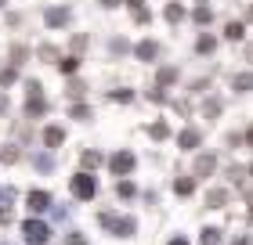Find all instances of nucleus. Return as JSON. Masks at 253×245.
Segmentation results:
<instances>
[{
	"mask_svg": "<svg viewBox=\"0 0 253 245\" xmlns=\"http://www.w3.org/2000/svg\"><path fill=\"white\" fill-rule=\"evenodd\" d=\"M69 115H73V119H80V123H87V119H90V108H87V105H73V108H69Z\"/></svg>",
	"mask_w": 253,
	"mask_h": 245,
	"instance_id": "obj_22",
	"label": "nucleus"
},
{
	"mask_svg": "<svg viewBox=\"0 0 253 245\" xmlns=\"http://www.w3.org/2000/svg\"><path fill=\"white\" fill-rule=\"evenodd\" d=\"M224 36H228V40H243V36H246V26H243V22H228V26H224Z\"/></svg>",
	"mask_w": 253,
	"mask_h": 245,
	"instance_id": "obj_14",
	"label": "nucleus"
},
{
	"mask_svg": "<svg viewBox=\"0 0 253 245\" xmlns=\"http://www.w3.org/2000/svg\"><path fill=\"white\" fill-rule=\"evenodd\" d=\"M148 137H152V141H163V137H170V126L159 119V123H152L148 126Z\"/></svg>",
	"mask_w": 253,
	"mask_h": 245,
	"instance_id": "obj_16",
	"label": "nucleus"
},
{
	"mask_svg": "<svg viewBox=\"0 0 253 245\" xmlns=\"http://www.w3.org/2000/svg\"><path fill=\"white\" fill-rule=\"evenodd\" d=\"M26 54H29L26 47H15V51H11V58H15V65H18V62H22V58H26Z\"/></svg>",
	"mask_w": 253,
	"mask_h": 245,
	"instance_id": "obj_32",
	"label": "nucleus"
},
{
	"mask_svg": "<svg viewBox=\"0 0 253 245\" xmlns=\"http://www.w3.org/2000/svg\"><path fill=\"white\" fill-rule=\"evenodd\" d=\"M163 15H167V22H170V26H177V22L185 18V7H181V4H167V11H163Z\"/></svg>",
	"mask_w": 253,
	"mask_h": 245,
	"instance_id": "obj_18",
	"label": "nucleus"
},
{
	"mask_svg": "<svg viewBox=\"0 0 253 245\" xmlns=\"http://www.w3.org/2000/svg\"><path fill=\"white\" fill-rule=\"evenodd\" d=\"M76 69H80V58H76V54H65V58H58V72H65V76H76Z\"/></svg>",
	"mask_w": 253,
	"mask_h": 245,
	"instance_id": "obj_12",
	"label": "nucleus"
},
{
	"mask_svg": "<svg viewBox=\"0 0 253 245\" xmlns=\"http://www.w3.org/2000/svg\"><path fill=\"white\" fill-rule=\"evenodd\" d=\"M4 4H7V0H0V7H4Z\"/></svg>",
	"mask_w": 253,
	"mask_h": 245,
	"instance_id": "obj_38",
	"label": "nucleus"
},
{
	"mask_svg": "<svg viewBox=\"0 0 253 245\" xmlns=\"http://www.w3.org/2000/svg\"><path fill=\"white\" fill-rule=\"evenodd\" d=\"M224 202H228V191H221V188L206 191V206H210V209H224Z\"/></svg>",
	"mask_w": 253,
	"mask_h": 245,
	"instance_id": "obj_13",
	"label": "nucleus"
},
{
	"mask_svg": "<svg viewBox=\"0 0 253 245\" xmlns=\"http://www.w3.org/2000/svg\"><path fill=\"white\" fill-rule=\"evenodd\" d=\"M199 141H203V134L195 130V126H188V130H181V137H177V148H199Z\"/></svg>",
	"mask_w": 253,
	"mask_h": 245,
	"instance_id": "obj_10",
	"label": "nucleus"
},
{
	"mask_svg": "<svg viewBox=\"0 0 253 245\" xmlns=\"http://www.w3.org/2000/svg\"><path fill=\"white\" fill-rule=\"evenodd\" d=\"M116 195H120V198H130V195H134V184H130V180H116Z\"/></svg>",
	"mask_w": 253,
	"mask_h": 245,
	"instance_id": "obj_26",
	"label": "nucleus"
},
{
	"mask_svg": "<svg viewBox=\"0 0 253 245\" xmlns=\"http://www.w3.org/2000/svg\"><path fill=\"white\" fill-rule=\"evenodd\" d=\"M84 90H87V87L80 83V79H69V90H65V94H69V98H80V94H84Z\"/></svg>",
	"mask_w": 253,
	"mask_h": 245,
	"instance_id": "obj_27",
	"label": "nucleus"
},
{
	"mask_svg": "<svg viewBox=\"0 0 253 245\" xmlns=\"http://www.w3.org/2000/svg\"><path fill=\"white\" fill-rule=\"evenodd\" d=\"M0 162H7V166H11V162H18V148L15 144H4V148H0Z\"/></svg>",
	"mask_w": 253,
	"mask_h": 245,
	"instance_id": "obj_20",
	"label": "nucleus"
},
{
	"mask_svg": "<svg viewBox=\"0 0 253 245\" xmlns=\"http://www.w3.org/2000/svg\"><path fill=\"white\" fill-rule=\"evenodd\" d=\"M134 22H141V26H145V22H152V11H145V7H134Z\"/></svg>",
	"mask_w": 253,
	"mask_h": 245,
	"instance_id": "obj_28",
	"label": "nucleus"
},
{
	"mask_svg": "<svg viewBox=\"0 0 253 245\" xmlns=\"http://www.w3.org/2000/svg\"><path fill=\"white\" fill-rule=\"evenodd\" d=\"M235 245H250V238H235Z\"/></svg>",
	"mask_w": 253,
	"mask_h": 245,
	"instance_id": "obj_37",
	"label": "nucleus"
},
{
	"mask_svg": "<svg viewBox=\"0 0 253 245\" xmlns=\"http://www.w3.org/2000/svg\"><path fill=\"white\" fill-rule=\"evenodd\" d=\"M26 112H29V115H43V112H47V101H43V83H40V79H33V83H29Z\"/></svg>",
	"mask_w": 253,
	"mask_h": 245,
	"instance_id": "obj_2",
	"label": "nucleus"
},
{
	"mask_svg": "<svg viewBox=\"0 0 253 245\" xmlns=\"http://www.w3.org/2000/svg\"><path fill=\"white\" fill-rule=\"evenodd\" d=\"M192 18H195V22H199V26H206V22H210V18H213V11H210V7H206V4H203V7H195V11H192Z\"/></svg>",
	"mask_w": 253,
	"mask_h": 245,
	"instance_id": "obj_21",
	"label": "nucleus"
},
{
	"mask_svg": "<svg viewBox=\"0 0 253 245\" xmlns=\"http://www.w3.org/2000/svg\"><path fill=\"white\" fill-rule=\"evenodd\" d=\"M195 191V180L192 177H177L174 180V195H192Z\"/></svg>",
	"mask_w": 253,
	"mask_h": 245,
	"instance_id": "obj_17",
	"label": "nucleus"
},
{
	"mask_svg": "<svg viewBox=\"0 0 253 245\" xmlns=\"http://www.w3.org/2000/svg\"><path fill=\"white\" fill-rule=\"evenodd\" d=\"M217 242H221V231H217V227H206V231H203V245H217Z\"/></svg>",
	"mask_w": 253,
	"mask_h": 245,
	"instance_id": "obj_25",
	"label": "nucleus"
},
{
	"mask_svg": "<svg viewBox=\"0 0 253 245\" xmlns=\"http://www.w3.org/2000/svg\"><path fill=\"white\" fill-rule=\"evenodd\" d=\"M18 79V69L15 65H0V87H11Z\"/></svg>",
	"mask_w": 253,
	"mask_h": 245,
	"instance_id": "obj_15",
	"label": "nucleus"
},
{
	"mask_svg": "<svg viewBox=\"0 0 253 245\" xmlns=\"http://www.w3.org/2000/svg\"><path fill=\"white\" fill-rule=\"evenodd\" d=\"M101 224H105L112 235H123V238H126V235H134V227H137L130 216H123V220H120V216H112V213H101Z\"/></svg>",
	"mask_w": 253,
	"mask_h": 245,
	"instance_id": "obj_4",
	"label": "nucleus"
},
{
	"mask_svg": "<svg viewBox=\"0 0 253 245\" xmlns=\"http://www.w3.org/2000/svg\"><path fill=\"white\" fill-rule=\"evenodd\" d=\"M22 238H26L29 245H47L51 227H47V224H40V220H26V224H22Z\"/></svg>",
	"mask_w": 253,
	"mask_h": 245,
	"instance_id": "obj_1",
	"label": "nucleus"
},
{
	"mask_svg": "<svg viewBox=\"0 0 253 245\" xmlns=\"http://www.w3.org/2000/svg\"><path fill=\"white\" fill-rule=\"evenodd\" d=\"M170 245H188V242H185V238H181V235H177V238H170Z\"/></svg>",
	"mask_w": 253,
	"mask_h": 245,
	"instance_id": "obj_36",
	"label": "nucleus"
},
{
	"mask_svg": "<svg viewBox=\"0 0 253 245\" xmlns=\"http://www.w3.org/2000/svg\"><path fill=\"white\" fill-rule=\"evenodd\" d=\"M73 195L76 198H94L98 195V180L90 177V173H76L73 177Z\"/></svg>",
	"mask_w": 253,
	"mask_h": 245,
	"instance_id": "obj_3",
	"label": "nucleus"
},
{
	"mask_svg": "<svg viewBox=\"0 0 253 245\" xmlns=\"http://www.w3.org/2000/svg\"><path fill=\"white\" fill-rule=\"evenodd\" d=\"M40 58H47V62H58V51H54V47H40Z\"/></svg>",
	"mask_w": 253,
	"mask_h": 245,
	"instance_id": "obj_31",
	"label": "nucleus"
},
{
	"mask_svg": "<svg viewBox=\"0 0 253 245\" xmlns=\"http://www.w3.org/2000/svg\"><path fill=\"white\" fill-rule=\"evenodd\" d=\"M126 7H130V11L134 7H145V0H126Z\"/></svg>",
	"mask_w": 253,
	"mask_h": 245,
	"instance_id": "obj_34",
	"label": "nucleus"
},
{
	"mask_svg": "<svg viewBox=\"0 0 253 245\" xmlns=\"http://www.w3.org/2000/svg\"><path fill=\"white\" fill-rule=\"evenodd\" d=\"M213 170H217V159L213 155H199V159H195V177H210Z\"/></svg>",
	"mask_w": 253,
	"mask_h": 245,
	"instance_id": "obj_11",
	"label": "nucleus"
},
{
	"mask_svg": "<svg viewBox=\"0 0 253 245\" xmlns=\"http://www.w3.org/2000/svg\"><path fill=\"white\" fill-rule=\"evenodd\" d=\"M217 47V40L213 36H199V43H195V51H199V54H210Z\"/></svg>",
	"mask_w": 253,
	"mask_h": 245,
	"instance_id": "obj_23",
	"label": "nucleus"
},
{
	"mask_svg": "<svg viewBox=\"0 0 253 245\" xmlns=\"http://www.w3.org/2000/svg\"><path fill=\"white\" fill-rule=\"evenodd\" d=\"M109 98H112V101H123V105H126V101H130L134 94H130V90H112V94H109Z\"/></svg>",
	"mask_w": 253,
	"mask_h": 245,
	"instance_id": "obj_30",
	"label": "nucleus"
},
{
	"mask_svg": "<svg viewBox=\"0 0 253 245\" xmlns=\"http://www.w3.org/2000/svg\"><path fill=\"white\" fill-rule=\"evenodd\" d=\"M174 79H177V69H159V87H167V83H174Z\"/></svg>",
	"mask_w": 253,
	"mask_h": 245,
	"instance_id": "obj_24",
	"label": "nucleus"
},
{
	"mask_svg": "<svg viewBox=\"0 0 253 245\" xmlns=\"http://www.w3.org/2000/svg\"><path fill=\"white\" fill-rule=\"evenodd\" d=\"M26 206H29V213H43V209L51 206V195L47 191H29L26 195Z\"/></svg>",
	"mask_w": 253,
	"mask_h": 245,
	"instance_id": "obj_6",
	"label": "nucleus"
},
{
	"mask_svg": "<svg viewBox=\"0 0 253 245\" xmlns=\"http://www.w3.org/2000/svg\"><path fill=\"white\" fill-rule=\"evenodd\" d=\"M134 54H137V62H152V58L159 54V43H156V40H141V43L134 47Z\"/></svg>",
	"mask_w": 253,
	"mask_h": 245,
	"instance_id": "obj_7",
	"label": "nucleus"
},
{
	"mask_svg": "<svg viewBox=\"0 0 253 245\" xmlns=\"http://www.w3.org/2000/svg\"><path fill=\"white\" fill-rule=\"evenodd\" d=\"M0 112H7V94H0Z\"/></svg>",
	"mask_w": 253,
	"mask_h": 245,
	"instance_id": "obj_35",
	"label": "nucleus"
},
{
	"mask_svg": "<svg viewBox=\"0 0 253 245\" xmlns=\"http://www.w3.org/2000/svg\"><path fill=\"white\" fill-rule=\"evenodd\" d=\"M80 162H84V170H94V166H101V151H84Z\"/></svg>",
	"mask_w": 253,
	"mask_h": 245,
	"instance_id": "obj_19",
	"label": "nucleus"
},
{
	"mask_svg": "<svg viewBox=\"0 0 253 245\" xmlns=\"http://www.w3.org/2000/svg\"><path fill=\"white\" fill-rule=\"evenodd\" d=\"M235 90H239V94H246V90H250V72H243L235 79Z\"/></svg>",
	"mask_w": 253,
	"mask_h": 245,
	"instance_id": "obj_29",
	"label": "nucleus"
},
{
	"mask_svg": "<svg viewBox=\"0 0 253 245\" xmlns=\"http://www.w3.org/2000/svg\"><path fill=\"white\" fill-rule=\"evenodd\" d=\"M43 22H47L51 29H58V26H65V22H69V11H65V7H47Z\"/></svg>",
	"mask_w": 253,
	"mask_h": 245,
	"instance_id": "obj_9",
	"label": "nucleus"
},
{
	"mask_svg": "<svg viewBox=\"0 0 253 245\" xmlns=\"http://www.w3.org/2000/svg\"><path fill=\"white\" fill-rule=\"evenodd\" d=\"M109 170L116 173V177H126V173L134 170V155H130V151H116V155L109 159Z\"/></svg>",
	"mask_w": 253,
	"mask_h": 245,
	"instance_id": "obj_5",
	"label": "nucleus"
},
{
	"mask_svg": "<svg viewBox=\"0 0 253 245\" xmlns=\"http://www.w3.org/2000/svg\"><path fill=\"white\" fill-rule=\"evenodd\" d=\"M43 144L47 148H62L65 144V130L62 126H47V130H43Z\"/></svg>",
	"mask_w": 253,
	"mask_h": 245,
	"instance_id": "obj_8",
	"label": "nucleus"
},
{
	"mask_svg": "<svg viewBox=\"0 0 253 245\" xmlns=\"http://www.w3.org/2000/svg\"><path fill=\"white\" fill-rule=\"evenodd\" d=\"M123 0H101V7H120Z\"/></svg>",
	"mask_w": 253,
	"mask_h": 245,
	"instance_id": "obj_33",
	"label": "nucleus"
}]
</instances>
